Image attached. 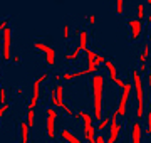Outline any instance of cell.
<instances>
[{"instance_id":"cell-1","label":"cell","mask_w":151,"mask_h":143,"mask_svg":"<svg viewBox=\"0 0 151 143\" xmlns=\"http://www.w3.org/2000/svg\"><path fill=\"white\" fill-rule=\"evenodd\" d=\"M104 81L106 77L103 74H94L91 77V89H92V108H94V115L92 118L99 123L104 118L103 115V106H104Z\"/></svg>"},{"instance_id":"cell-2","label":"cell","mask_w":151,"mask_h":143,"mask_svg":"<svg viewBox=\"0 0 151 143\" xmlns=\"http://www.w3.org/2000/svg\"><path fill=\"white\" fill-rule=\"evenodd\" d=\"M131 77H133V88H134V94H136V118L141 120L145 113V86H143V79H141L139 71L131 69Z\"/></svg>"},{"instance_id":"cell-3","label":"cell","mask_w":151,"mask_h":143,"mask_svg":"<svg viewBox=\"0 0 151 143\" xmlns=\"http://www.w3.org/2000/svg\"><path fill=\"white\" fill-rule=\"evenodd\" d=\"M74 118L76 120H82L84 136H86L87 143H96V135H94L96 128H94V125H92V121H94L92 115H89V113H86V111H77V113L74 115Z\"/></svg>"},{"instance_id":"cell-4","label":"cell","mask_w":151,"mask_h":143,"mask_svg":"<svg viewBox=\"0 0 151 143\" xmlns=\"http://www.w3.org/2000/svg\"><path fill=\"white\" fill-rule=\"evenodd\" d=\"M131 91H133V83L126 81V86L123 88V93H121V96H119L118 108H116L118 116H124V115H126V108H128V101H129Z\"/></svg>"},{"instance_id":"cell-5","label":"cell","mask_w":151,"mask_h":143,"mask_svg":"<svg viewBox=\"0 0 151 143\" xmlns=\"http://www.w3.org/2000/svg\"><path fill=\"white\" fill-rule=\"evenodd\" d=\"M34 47H35L37 51H40V52L45 56V62H47V66H54L55 64V49L54 47L44 44V42H40V40L34 42Z\"/></svg>"},{"instance_id":"cell-6","label":"cell","mask_w":151,"mask_h":143,"mask_svg":"<svg viewBox=\"0 0 151 143\" xmlns=\"http://www.w3.org/2000/svg\"><path fill=\"white\" fill-rule=\"evenodd\" d=\"M10 39H12V29L7 27L5 30H4V35H2V42H4V46H2V57H4V61H10L12 56H10Z\"/></svg>"},{"instance_id":"cell-7","label":"cell","mask_w":151,"mask_h":143,"mask_svg":"<svg viewBox=\"0 0 151 143\" xmlns=\"http://www.w3.org/2000/svg\"><path fill=\"white\" fill-rule=\"evenodd\" d=\"M55 118H57L55 108H49L47 110V121H45V131H47L49 138H54V135H55Z\"/></svg>"},{"instance_id":"cell-8","label":"cell","mask_w":151,"mask_h":143,"mask_svg":"<svg viewBox=\"0 0 151 143\" xmlns=\"http://www.w3.org/2000/svg\"><path fill=\"white\" fill-rule=\"evenodd\" d=\"M119 131H121V125H118V113L114 111L113 115H111V123H109V138H108V143H116Z\"/></svg>"},{"instance_id":"cell-9","label":"cell","mask_w":151,"mask_h":143,"mask_svg":"<svg viewBox=\"0 0 151 143\" xmlns=\"http://www.w3.org/2000/svg\"><path fill=\"white\" fill-rule=\"evenodd\" d=\"M128 25L131 29V40L134 42V40H138L141 37V34H143V22L136 20V19H129L128 20Z\"/></svg>"},{"instance_id":"cell-10","label":"cell","mask_w":151,"mask_h":143,"mask_svg":"<svg viewBox=\"0 0 151 143\" xmlns=\"http://www.w3.org/2000/svg\"><path fill=\"white\" fill-rule=\"evenodd\" d=\"M86 56H87V71H89V74H94V71H97V66H96V61H97V57L101 54H97V52H94L92 49H89L87 47L86 51Z\"/></svg>"},{"instance_id":"cell-11","label":"cell","mask_w":151,"mask_h":143,"mask_svg":"<svg viewBox=\"0 0 151 143\" xmlns=\"http://www.w3.org/2000/svg\"><path fill=\"white\" fill-rule=\"evenodd\" d=\"M40 84H42V81L40 79H35L32 84V98H30V101H29V110H35V106H37L39 103V88H40Z\"/></svg>"},{"instance_id":"cell-12","label":"cell","mask_w":151,"mask_h":143,"mask_svg":"<svg viewBox=\"0 0 151 143\" xmlns=\"http://www.w3.org/2000/svg\"><path fill=\"white\" fill-rule=\"evenodd\" d=\"M141 136H143V126L139 121H134L131 128V143H141Z\"/></svg>"},{"instance_id":"cell-13","label":"cell","mask_w":151,"mask_h":143,"mask_svg":"<svg viewBox=\"0 0 151 143\" xmlns=\"http://www.w3.org/2000/svg\"><path fill=\"white\" fill-rule=\"evenodd\" d=\"M104 67H106V71H108V74H109V79L114 83V81L118 79V67H116V64H114L111 59H106L104 61Z\"/></svg>"},{"instance_id":"cell-14","label":"cell","mask_w":151,"mask_h":143,"mask_svg":"<svg viewBox=\"0 0 151 143\" xmlns=\"http://www.w3.org/2000/svg\"><path fill=\"white\" fill-rule=\"evenodd\" d=\"M29 125L27 121H20V143H29L30 142V135H29Z\"/></svg>"},{"instance_id":"cell-15","label":"cell","mask_w":151,"mask_h":143,"mask_svg":"<svg viewBox=\"0 0 151 143\" xmlns=\"http://www.w3.org/2000/svg\"><path fill=\"white\" fill-rule=\"evenodd\" d=\"M60 138L67 143H81V140L76 136L72 131H69V130H62V131H60Z\"/></svg>"},{"instance_id":"cell-16","label":"cell","mask_w":151,"mask_h":143,"mask_svg":"<svg viewBox=\"0 0 151 143\" xmlns=\"http://www.w3.org/2000/svg\"><path fill=\"white\" fill-rule=\"evenodd\" d=\"M86 74H89V71H76V72H64L62 74V79L64 81H72V79H76V77H81V76H86Z\"/></svg>"},{"instance_id":"cell-17","label":"cell","mask_w":151,"mask_h":143,"mask_svg":"<svg viewBox=\"0 0 151 143\" xmlns=\"http://www.w3.org/2000/svg\"><path fill=\"white\" fill-rule=\"evenodd\" d=\"M87 39H89V35H87V30H86V29H82V30H81V35H79V47H81L82 51L87 49Z\"/></svg>"},{"instance_id":"cell-18","label":"cell","mask_w":151,"mask_h":143,"mask_svg":"<svg viewBox=\"0 0 151 143\" xmlns=\"http://www.w3.org/2000/svg\"><path fill=\"white\" fill-rule=\"evenodd\" d=\"M109 123H111V116H104L103 120L99 121V123H97V126H96V130L97 131H104V130H106V128L109 126Z\"/></svg>"},{"instance_id":"cell-19","label":"cell","mask_w":151,"mask_h":143,"mask_svg":"<svg viewBox=\"0 0 151 143\" xmlns=\"http://www.w3.org/2000/svg\"><path fill=\"white\" fill-rule=\"evenodd\" d=\"M151 49H150V46H145V49L139 52V56H138V61H139L141 64H146V61H148V56H150Z\"/></svg>"},{"instance_id":"cell-20","label":"cell","mask_w":151,"mask_h":143,"mask_svg":"<svg viewBox=\"0 0 151 143\" xmlns=\"http://www.w3.org/2000/svg\"><path fill=\"white\" fill-rule=\"evenodd\" d=\"M81 51H82V49L77 46V47H76V49L70 52V54H64V59H65V61H76L77 57H79V54H81Z\"/></svg>"},{"instance_id":"cell-21","label":"cell","mask_w":151,"mask_h":143,"mask_svg":"<svg viewBox=\"0 0 151 143\" xmlns=\"http://www.w3.org/2000/svg\"><path fill=\"white\" fill-rule=\"evenodd\" d=\"M143 19H145V4H138V7H136V20L143 22Z\"/></svg>"},{"instance_id":"cell-22","label":"cell","mask_w":151,"mask_h":143,"mask_svg":"<svg viewBox=\"0 0 151 143\" xmlns=\"http://www.w3.org/2000/svg\"><path fill=\"white\" fill-rule=\"evenodd\" d=\"M27 125H29V128H32V126H35L34 123H35V111L34 110H27Z\"/></svg>"},{"instance_id":"cell-23","label":"cell","mask_w":151,"mask_h":143,"mask_svg":"<svg viewBox=\"0 0 151 143\" xmlns=\"http://www.w3.org/2000/svg\"><path fill=\"white\" fill-rule=\"evenodd\" d=\"M146 123H148V126H146V133L148 135H151V110L148 108V113H146Z\"/></svg>"},{"instance_id":"cell-24","label":"cell","mask_w":151,"mask_h":143,"mask_svg":"<svg viewBox=\"0 0 151 143\" xmlns=\"http://www.w3.org/2000/svg\"><path fill=\"white\" fill-rule=\"evenodd\" d=\"M7 105V91L5 88H0V106Z\"/></svg>"},{"instance_id":"cell-25","label":"cell","mask_w":151,"mask_h":143,"mask_svg":"<svg viewBox=\"0 0 151 143\" xmlns=\"http://www.w3.org/2000/svg\"><path fill=\"white\" fill-rule=\"evenodd\" d=\"M116 12H118L119 15L124 12V0H118L116 2Z\"/></svg>"},{"instance_id":"cell-26","label":"cell","mask_w":151,"mask_h":143,"mask_svg":"<svg viewBox=\"0 0 151 143\" xmlns=\"http://www.w3.org/2000/svg\"><path fill=\"white\" fill-rule=\"evenodd\" d=\"M9 22H10V17H5V19H2V20H0V30H5L7 25H9Z\"/></svg>"},{"instance_id":"cell-27","label":"cell","mask_w":151,"mask_h":143,"mask_svg":"<svg viewBox=\"0 0 151 143\" xmlns=\"http://www.w3.org/2000/svg\"><path fill=\"white\" fill-rule=\"evenodd\" d=\"M9 110H10V105H9V103H7V105H4V106H0V120L4 118V115H5Z\"/></svg>"},{"instance_id":"cell-28","label":"cell","mask_w":151,"mask_h":143,"mask_svg":"<svg viewBox=\"0 0 151 143\" xmlns=\"http://www.w3.org/2000/svg\"><path fill=\"white\" fill-rule=\"evenodd\" d=\"M62 35H64L65 40H69V37H70V27L67 25V24L64 25V32H62Z\"/></svg>"},{"instance_id":"cell-29","label":"cell","mask_w":151,"mask_h":143,"mask_svg":"<svg viewBox=\"0 0 151 143\" xmlns=\"http://www.w3.org/2000/svg\"><path fill=\"white\" fill-rule=\"evenodd\" d=\"M114 84H116L118 88H121V89H123L124 86H126V81H124V79H119V77H118V79L114 81Z\"/></svg>"},{"instance_id":"cell-30","label":"cell","mask_w":151,"mask_h":143,"mask_svg":"<svg viewBox=\"0 0 151 143\" xmlns=\"http://www.w3.org/2000/svg\"><path fill=\"white\" fill-rule=\"evenodd\" d=\"M96 143H108L104 135H96Z\"/></svg>"},{"instance_id":"cell-31","label":"cell","mask_w":151,"mask_h":143,"mask_svg":"<svg viewBox=\"0 0 151 143\" xmlns=\"http://www.w3.org/2000/svg\"><path fill=\"white\" fill-rule=\"evenodd\" d=\"M87 20H89V24H96V20H97V15H96V14H91Z\"/></svg>"},{"instance_id":"cell-32","label":"cell","mask_w":151,"mask_h":143,"mask_svg":"<svg viewBox=\"0 0 151 143\" xmlns=\"http://www.w3.org/2000/svg\"><path fill=\"white\" fill-rule=\"evenodd\" d=\"M141 72H143V74H148V66H146V64H141L139 66V74Z\"/></svg>"},{"instance_id":"cell-33","label":"cell","mask_w":151,"mask_h":143,"mask_svg":"<svg viewBox=\"0 0 151 143\" xmlns=\"http://www.w3.org/2000/svg\"><path fill=\"white\" fill-rule=\"evenodd\" d=\"M60 79H62V76H60L59 72H55V74H54V81H55V83H59V84H60Z\"/></svg>"},{"instance_id":"cell-34","label":"cell","mask_w":151,"mask_h":143,"mask_svg":"<svg viewBox=\"0 0 151 143\" xmlns=\"http://www.w3.org/2000/svg\"><path fill=\"white\" fill-rule=\"evenodd\" d=\"M148 22H150V37H148V40H150V44H151V14L148 15Z\"/></svg>"},{"instance_id":"cell-35","label":"cell","mask_w":151,"mask_h":143,"mask_svg":"<svg viewBox=\"0 0 151 143\" xmlns=\"http://www.w3.org/2000/svg\"><path fill=\"white\" fill-rule=\"evenodd\" d=\"M14 62H20V56H14Z\"/></svg>"},{"instance_id":"cell-36","label":"cell","mask_w":151,"mask_h":143,"mask_svg":"<svg viewBox=\"0 0 151 143\" xmlns=\"http://www.w3.org/2000/svg\"><path fill=\"white\" fill-rule=\"evenodd\" d=\"M17 94H19V96H22V94H24V91H22V88H17Z\"/></svg>"},{"instance_id":"cell-37","label":"cell","mask_w":151,"mask_h":143,"mask_svg":"<svg viewBox=\"0 0 151 143\" xmlns=\"http://www.w3.org/2000/svg\"><path fill=\"white\" fill-rule=\"evenodd\" d=\"M62 143H67V142H62Z\"/></svg>"}]
</instances>
